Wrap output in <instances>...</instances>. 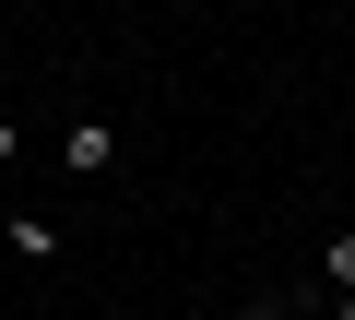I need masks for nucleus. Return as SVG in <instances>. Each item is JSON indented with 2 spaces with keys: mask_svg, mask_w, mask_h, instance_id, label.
I'll list each match as a JSON object with an SVG mask.
<instances>
[{
  "mask_svg": "<svg viewBox=\"0 0 355 320\" xmlns=\"http://www.w3.org/2000/svg\"><path fill=\"white\" fill-rule=\"evenodd\" d=\"M119 167V130L107 119H71V178H107Z\"/></svg>",
  "mask_w": 355,
  "mask_h": 320,
  "instance_id": "f257e3e1",
  "label": "nucleus"
},
{
  "mask_svg": "<svg viewBox=\"0 0 355 320\" xmlns=\"http://www.w3.org/2000/svg\"><path fill=\"white\" fill-rule=\"evenodd\" d=\"M331 320H355V296H331Z\"/></svg>",
  "mask_w": 355,
  "mask_h": 320,
  "instance_id": "39448f33",
  "label": "nucleus"
},
{
  "mask_svg": "<svg viewBox=\"0 0 355 320\" xmlns=\"http://www.w3.org/2000/svg\"><path fill=\"white\" fill-rule=\"evenodd\" d=\"M12 154H24V119H12V107H0V167H12Z\"/></svg>",
  "mask_w": 355,
  "mask_h": 320,
  "instance_id": "20e7f679",
  "label": "nucleus"
},
{
  "mask_svg": "<svg viewBox=\"0 0 355 320\" xmlns=\"http://www.w3.org/2000/svg\"><path fill=\"white\" fill-rule=\"evenodd\" d=\"M320 285H331V296H355V237H320Z\"/></svg>",
  "mask_w": 355,
  "mask_h": 320,
  "instance_id": "7ed1b4c3",
  "label": "nucleus"
},
{
  "mask_svg": "<svg viewBox=\"0 0 355 320\" xmlns=\"http://www.w3.org/2000/svg\"><path fill=\"white\" fill-rule=\"evenodd\" d=\"M0 237H12V261H60V226H36V214H0Z\"/></svg>",
  "mask_w": 355,
  "mask_h": 320,
  "instance_id": "f03ea898",
  "label": "nucleus"
}]
</instances>
